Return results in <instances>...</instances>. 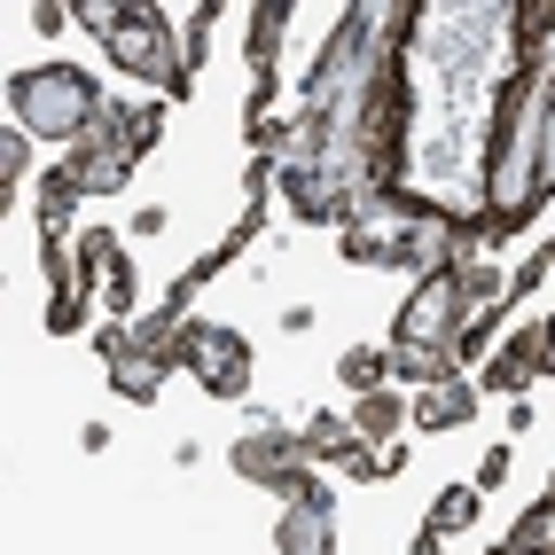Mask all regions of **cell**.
Instances as JSON below:
<instances>
[{"instance_id": "277c9868", "label": "cell", "mask_w": 555, "mask_h": 555, "mask_svg": "<svg viewBox=\"0 0 555 555\" xmlns=\"http://www.w3.org/2000/svg\"><path fill=\"white\" fill-rule=\"evenodd\" d=\"M235 477H243V486L282 493V501H306V493L321 486L289 423H282V430H243V438H235Z\"/></svg>"}, {"instance_id": "8fae6325", "label": "cell", "mask_w": 555, "mask_h": 555, "mask_svg": "<svg viewBox=\"0 0 555 555\" xmlns=\"http://www.w3.org/2000/svg\"><path fill=\"white\" fill-rule=\"evenodd\" d=\"M352 430H360V447H391V430H406V399H399V384H384V391H360L352 399Z\"/></svg>"}, {"instance_id": "cb8c5ba5", "label": "cell", "mask_w": 555, "mask_h": 555, "mask_svg": "<svg viewBox=\"0 0 555 555\" xmlns=\"http://www.w3.org/2000/svg\"><path fill=\"white\" fill-rule=\"evenodd\" d=\"M547 250H555V243H547Z\"/></svg>"}, {"instance_id": "ffe728a7", "label": "cell", "mask_w": 555, "mask_h": 555, "mask_svg": "<svg viewBox=\"0 0 555 555\" xmlns=\"http://www.w3.org/2000/svg\"><path fill=\"white\" fill-rule=\"evenodd\" d=\"M31 24H40V31H48V40H63V31H70V24H79V9H55V0H40V9H31Z\"/></svg>"}, {"instance_id": "603a6c76", "label": "cell", "mask_w": 555, "mask_h": 555, "mask_svg": "<svg viewBox=\"0 0 555 555\" xmlns=\"http://www.w3.org/2000/svg\"><path fill=\"white\" fill-rule=\"evenodd\" d=\"M406 555H438V532L423 525V532H415V547H406Z\"/></svg>"}, {"instance_id": "9c48e42d", "label": "cell", "mask_w": 555, "mask_h": 555, "mask_svg": "<svg viewBox=\"0 0 555 555\" xmlns=\"http://www.w3.org/2000/svg\"><path fill=\"white\" fill-rule=\"evenodd\" d=\"M384 352H391V384H406V391H430V384H454L462 376V352H447V345H406V337H391Z\"/></svg>"}, {"instance_id": "44dd1931", "label": "cell", "mask_w": 555, "mask_h": 555, "mask_svg": "<svg viewBox=\"0 0 555 555\" xmlns=\"http://www.w3.org/2000/svg\"><path fill=\"white\" fill-rule=\"evenodd\" d=\"M501 477H508V447H493L486 462H477V493H493V486H501Z\"/></svg>"}, {"instance_id": "8992f818", "label": "cell", "mask_w": 555, "mask_h": 555, "mask_svg": "<svg viewBox=\"0 0 555 555\" xmlns=\"http://www.w3.org/2000/svg\"><path fill=\"white\" fill-rule=\"evenodd\" d=\"M540 376V321H525L516 337H501L486 352V367H477V391H501V399H525Z\"/></svg>"}, {"instance_id": "7c38bea8", "label": "cell", "mask_w": 555, "mask_h": 555, "mask_svg": "<svg viewBox=\"0 0 555 555\" xmlns=\"http://www.w3.org/2000/svg\"><path fill=\"white\" fill-rule=\"evenodd\" d=\"M298 447H306V462H352V447H360V430H352V415H306V430H298Z\"/></svg>"}, {"instance_id": "6da1fadb", "label": "cell", "mask_w": 555, "mask_h": 555, "mask_svg": "<svg viewBox=\"0 0 555 555\" xmlns=\"http://www.w3.org/2000/svg\"><path fill=\"white\" fill-rule=\"evenodd\" d=\"M79 24L102 40V55H109V63L133 70V79H150L165 102L196 87V79H189V48L172 40V24H165L157 9H133V0H87Z\"/></svg>"}, {"instance_id": "ac0fdd59", "label": "cell", "mask_w": 555, "mask_h": 555, "mask_svg": "<svg viewBox=\"0 0 555 555\" xmlns=\"http://www.w3.org/2000/svg\"><path fill=\"white\" fill-rule=\"evenodd\" d=\"M0 172H9V189L31 180V133L24 126H0Z\"/></svg>"}, {"instance_id": "e0dca14e", "label": "cell", "mask_w": 555, "mask_h": 555, "mask_svg": "<svg viewBox=\"0 0 555 555\" xmlns=\"http://www.w3.org/2000/svg\"><path fill=\"white\" fill-rule=\"evenodd\" d=\"M337 384H345L352 399H360V391H384V384H391V352H384V345H352V352L337 360Z\"/></svg>"}, {"instance_id": "7a4b0ae2", "label": "cell", "mask_w": 555, "mask_h": 555, "mask_svg": "<svg viewBox=\"0 0 555 555\" xmlns=\"http://www.w3.org/2000/svg\"><path fill=\"white\" fill-rule=\"evenodd\" d=\"M102 109L109 102L94 87V70H79V63H31L9 79V126H24L31 141H79Z\"/></svg>"}, {"instance_id": "7402d4cb", "label": "cell", "mask_w": 555, "mask_h": 555, "mask_svg": "<svg viewBox=\"0 0 555 555\" xmlns=\"http://www.w3.org/2000/svg\"><path fill=\"white\" fill-rule=\"evenodd\" d=\"M540 376H555V313H540Z\"/></svg>"}, {"instance_id": "5b68a950", "label": "cell", "mask_w": 555, "mask_h": 555, "mask_svg": "<svg viewBox=\"0 0 555 555\" xmlns=\"http://www.w3.org/2000/svg\"><path fill=\"white\" fill-rule=\"evenodd\" d=\"M189 376L211 399H243L250 391V337L219 328V321H189Z\"/></svg>"}, {"instance_id": "4fadbf2b", "label": "cell", "mask_w": 555, "mask_h": 555, "mask_svg": "<svg viewBox=\"0 0 555 555\" xmlns=\"http://www.w3.org/2000/svg\"><path fill=\"white\" fill-rule=\"evenodd\" d=\"M79 180H70V165H48L40 172V235H70V211H79Z\"/></svg>"}, {"instance_id": "2e32d148", "label": "cell", "mask_w": 555, "mask_h": 555, "mask_svg": "<svg viewBox=\"0 0 555 555\" xmlns=\"http://www.w3.org/2000/svg\"><path fill=\"white\" fill-rule=\"evenodd\" d=\"M477 508H486V493H477V486H447V493L430 501L423 525H430L438 540H454V532H469V525H477Z\"/></svg>"}, {"instance_id": "d6986e66", "label": "cell", "mask_w": 555, "mask_h": 555, "mask_svg": "<svg viewBox=\"0 0 555 555\" xmlns=\"http://www.w3.org/2000/svg\"><path fill=\"white\" fill-rule=\"evenodd\" d=\"M87 321H94V298H55V306H48V328H55V337H79Z\"/></svg>"}, {"instance_id": "52a82bcc", "label": "cell", "mask_w": 555, "mask_h": 555, "mask_svg": "<svg viewBox=\"0 0 555 555\" xmlns=\"http://www.w3.org/2000/svg\"><path fill=\"white\" fill-rule=\"evenodd\" d=\"M274 547L282 555H337V501H328L321 486L306 501H289L282 525H274Z\"/></svg>"}, {"instance_id": "ba28073f", "label": "cell", "mask_w": 555, "mask_h": 555, "mask_svg": "<svg viewBox=\"0 0 555 555\" xmlns=\"http://www.w3.org/2000/svg\"><path fill=\"white\" fill-rule=\"evenodd\" d=\"M63 165H70V180H79L87 196H118L126 180H133V165H141V157H126L118 141L87 133V141H70V150H63Z\"/></svg>"}, {"instance_id": "3957f363", "label": "cell", "mask_w": 555, "mask_h": 555, "mask_svg": "<svg viewBox=\"0 0 555 555\" xmlns=\"http://www.w3.org/2000/svg\"><path fill=\"white\" fill-rule=\"evenodd\" d=\"M462 328H469V298H462V267H438L423 274L415 289L399 298V321H391V337L406 345H462Z\"/></svg>"}, {"instance_id": "30bf717a", "label": "cell", "mask_w": 555, "mask_h": 555, "mask_svg": "<svg viewBox=\"0 0 555 555\" xmlns=\"http://www.w3.org/2000/svg\"><path fill=\"white\" fill-rule=\"evenodd\" d=\"M477 399H486V391H477L469 376H454V384H430V391H415L406 423H415V430H462V423L477 415Z\"/></svg>"}, {"instance_id": "9a60e30c", "label": "cell", "mask_w": 555, "mask_h": 555, "mask_svg": "<svg viewBox=\"0 0 555 555\" xmlns=\"http://www.w3.org/2000/svg\"><path fill=\"white\" fill-rule=\"evenodd\" d=\"M165 376H172V367H165V360H150V352L109 360V384H118V399H133V406H150V399L165 391Z\"/></svg>"}, {"instance_id": "5bb4252c", "label": "cell", "mask_w": 555, "mask_h": 555, "mask_svg": "<svg viewBox=\"0 0 555 555\" xmlns=\"http://www.w3.org/2000/svg\"><path fill=\"white\" fill-rule=\"evenodd\" d=\"M70 243H79V289H87V298H102V282H109V267H118V228H87V235H70Z\"/></svg>"}]
</instances>
